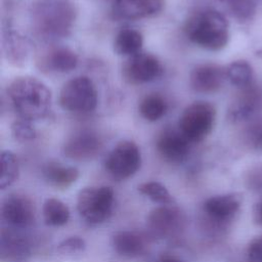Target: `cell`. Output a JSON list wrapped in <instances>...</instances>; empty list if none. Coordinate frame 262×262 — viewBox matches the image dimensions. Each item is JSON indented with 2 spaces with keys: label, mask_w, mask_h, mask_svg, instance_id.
<instances>
[{
  "label": "cell",
  "mask_w": 262,
  "mask_h": 262,
  "mask_svg": "<svg viewBox=\"0 0 262 262\" xmlns=\"http://www.w3.org/2000/svg\"><path fill=\"white\" fill-rule=\"evenodd\" d=\"M9 98L16 113L27 121L45 118L51 107V91L34 77H18L9 85Z\"/></svg>",
  "instance_id": "cell-1"
},
{
  "label": "cell",
  "mask_w": 262,
  "mask_h": 262,
  "mask_svg": "<svg viewBox=\"0 0 262 262\" xmlns=\"http://www.w3.org/2000/svg\"><path fill=\"white\" fill-rule=\"evenodd\" d=\"M75 18V6L68 0L40 1L32 12L35 30L45 39H58L69 35Z\"/></svg>",
  "instance_id": "cell-2"
},
{
  "label": "cell",
  "mask_w": 262,
  "mask_h": 262,
  "mask_svg": "<svg viewBox=\"0 0 262 262\" xmlns=\"http://www.w3.org/2000/svg\"><path fill=\"white\" fill-rule=\"evenodd\" d=\"M187 38L208 50H220L228 42V23L217 10L206 9L191 15L184 27Z\"/></svg>",
  "instance_id": "cell-3"
},
{
  "label": "cell",
  "mask_w": 262,
  "mask_h": 262,
  "mask_svg": "<svg viewBox=\"0 0 262 262\" xmlns=\"http://www.w3.org/2000/svg\"><path fill=\"white\" fill-rule=\"evenodd\" d=\"M114 190L108 186H91L80 190L77 198L79 215L89 224L105 222L113 213Z\"/></svg>",
  "instance_id": "cell-4"
},
{
  "label": "cell",
  "mask_w": 262,
  "mask_h": 262,
  "mask_svg": "<svg viewBox=\"0 0 262 262\" xmlns=\"http://www.w3.org/2000/svg\"><path fill=\"white\" fill-rule=\"evenodd\" d=\"M215 107L206 101L189 104L179 119L180 132L191 142L204 140L211 132L215 122Z\"/></svg>",
  "instance_id": "cell-5"
},
{
  "label": "cell",
  "mask_w": 262,
  "mask_h": 262,
  "mask_svg": "<svg viewBox=\"0 0 262 262\" xmlns=\"http://www.w3.org/2000/svg\"><path fill=\"white\" fill-rule=\"evenodd\" d=\"M59 103L62 108L72 113L92 112L97 105L96 88L89 78L76 77L62 86Z\"/></svg>",
  "instance_id": "cell-6"
},
{
  "label": "cell",
  "mask_w": 262,
  "mask_h": 262,
  "mask_svg": "<svg viewBox=\"0 0 262 262\" xmlns=\"http://www.w3.org/2000/svg\"><path fill=\"white\" fill-rule=\"evenodd\" d=\"M141 164L139 147L130 140L119 142L107 155L104 166L107 173L117 180L133 176Z\"/></svg>",
  "instance_id": "cell-7"
},
{
  "label": "cell",
  "mask_w": 262,
  "mask_h": 262,
  "mask_svg": "<svg viewBox=\"0 0 262 262\" xmlns=\"http://www.w3.org/2000/svg\"><path fill=\"white\" fill-rule=\"evenodd\" d=\"M182 213L172 204L162 205L154 209L147 216L146 226L152 236L171 238L176 236L183 228Z\"/></svg>",
  "instance_id": "cell-8"
},
{
  "label": "cell",
  "mask_w": 262,
  "mask_h": 262,
  "mask_svg": "<svg viewBox=\"0 0 262 262\" xmlns=\"http://www.w3.org/2000/svg\"><path fill=\"white\" fill-rule=\"evenodd\" d=\"M1 216L8 227L25 229L35 221V210L31 200L26 195L11 193L2 203Z\"/></svg>",
  "instance_id": "cell-9"
},
{
  "label": "cell",
  "mask_w": 262,
  "mask_h": 262,
  "mask_svg": "<svg viewBox=\"0 0 262 262\" xmlns=\"http://www.w3.org/2000/svg\"><path fill=\"white\" fill-rule=\"evenodd\" d=\"M163 74V67L152 54L138 53L128 58L123 67L124 79L131 84L154 81Z\"/></svg>",
  "instance_id": "cell-10"
},
{
  "label": "cell",
  "mask_w": 262,
  "mask_h": 262,
  "mask_svg": "<svg viewBox=\"0 0 262 262\" xmlns=\"http://www.w3.org/2000/svg\"><path fill=\"white\" fill-rule=\"evenodd\" d=\"M190 143L179 129H166L158 137L157 149L165 161L178 164L188 156Z\"/></svg>",
  "instance_id": "cell-11"
},
{
  "label": "cell",
  "mask_w": 262,
  "mask_h": 262,
  "mask_svg": "<svg viewBox=\"0 0 262 262\" xmlns=\"http://www.w3.org/2000/svg\"><path fill=\"white\" fill-rule=\"evenodd\" d=\"M21 230L11 227L2 229L0 241L2 261H17L27 258L31 254L32 241Z\"/></svg>",
  "instance_id": "cell-12"
},
{
  "label": "cell",
  "mask_w": 262,
  "mask_h": 262,
  "mask_svg": "<svg viewBox=\"0 0 262 262\" xmlns=\"http://www.w3.org/2000/svg\"><path fill=\"white\" fill-rule=\"evenodd\" d=\"M101 142L91 131H80L70 137L63 145V155L75 161H85L94 158L100 150Z\"/></svg>",
  "instance_id": "cell-13"
},
{
  "label": "cell",
  "mask_w": 262,
  "mask_h": 262,
  "mask_svg": "<svg viewBox=\"0 0 262 262\" xmlns=\"http://www.w3.org/2000/svg\"><path fill=\"white\" fill-rule=\"evenodd\" d=\"M242 195L237 192L214 195L203 204V212L211 220L221 223L230 220L238 211Z\"/></svg>",
  "instance_id": "cell-14"
},
{
  "label": "cell",
  "mask_w": 262,
  "mask_h": 262,
  "mask_svg": "<svg viewBox=\"0 0 262 262\" xmlns=\"http://www.w3.org/2000/svg\"><path fill=\"white\" fill-rule=\"evenodd\" d=\"M164 0H117L112 13L117 19H138L159 12Z\"/></svg>",
  "instance_id": "cell-15"
},
{
  "label": "cell",
  "mask_w": 262,
  "mask_h": 262,
  "mask_svg": "<svg viewBox=\"0 0 262 262\" xmlns=\"http://www.w3.org/2000/svg\"><path fill=\"white\" fill-rule=\"evenodd\" d=\"M226 77V71L217 64L207 63L194 68L189 76L191 88L200 93L217 91Z\"/></svg>",
  "instance_id": "cell-16"
},
{
  "label": "cell",
  "mask_w": 262,
  "mask_h": 262,
  "mask_svg": "<svg viewBox=\"0 0 262 262\" xmlns=\"http://www.w3.org/2000/svg\"><path fill=\"white\" fill-rule=\"evenodd\" d=\"M112 246L119 256L136 258L143 254L146 244L140 233L131 230H121L113 235Z\"/></svg>",
  "instance_id": "cell-17"
},
{
  "label": "cell",
  "mask_w": 262,
  "mask_h": 262,
  "mask_svg": "<svg viewBox=\"0 0 262 262\" xmlns=\"http://www.w3.org/2000/svg\"><path fill=\"white\" fill-rule=\"evenodd\" d=\"M4 54L6 59L14 66H24L32 52V44L28 38L14 31H9L4 36Z\"/></svg>",
  "instance_id": "cell-18"
},
{
  "label": "cell",
  "mask_w": 262,
  "mask_h": 262,
  "mask_svg": "<svg viewBox=\"0 0 262 262\" xmlns=\"http://www.w3.org/2000/svg\"><path fill=\"white\" fill-rule=\"evenodd\" d=\"M41 68L47 71L67 73L74 70L78 64L77 54L68 47L51 49L40 59Z\"/></svg>",
  "instance_id": "cell-19"
},
{
  "label": "cell",
  "mask_w": 262,
  "mask_h": 262,
  "mask_svg": "<svg viewBox=\"0 0 262 262\" xmlns=\"http://www.w3.org/2000/svg\"><path fill=\"white\" fill-rule=\"evenodd\" d=\"M43 175L52 186L67 188L79 178V170L73 166H66L58 162H49L43 169Z\"/></svg>",
  "instance_id": "cell-20"
},
{
  "label": "cell",
  "mask_w": 262,
  "mask_h": 262,
  "mask_svg": "<svg viewBox=\"0 0 262 262\" xmlns=\"http://www.w3.org/2000/svg\"><path fill=\"white\" fill-rule=\"evenodd\" d=\"M143 45L142 35L130 28L121 30L114 41V51L118 55L122 56H133L141 52Z\"/></svg>",
  "instance_id": "cell-21"
},
{
  "label": "cell",
  "mask_w": 262,
  "mask_h": 262,
  "mask_svg": "<svg viewBox=\"0 0 262 262\" xmlns=\"http://www.w3.org/2000/svg\"><path fill=\"white\" fill-rule=\"evenodd\" d=\"M250 86L243 89L242 96L230 108L229 118L232 121L239 122L248 120L256 112L260 101L259 94H257V92Z\"/></svg>",
  "instance_id": "cell-22"
},
{
  "label": "cell",
  "mask_w": 262,
  "mask_h": 262,
  "mask_svg": "<svg viewBox=\"0 0 262 262\" xmlns=\"http://www.w3.org/2000/svg\"><path fill=\"white\" fill-rule=\"evenodd\" d=\"M42 212L45 224L49 226H62L70 219L69 207L55 198H49L44 202Z\"/></svg>",
  "instance_id": "cell-23"
},
{
  "label": "cell",
  "mask_w": 262,
  "mask_h": 262,
  "mask_svg": "<svg viewBox=\"0 0 262 262\" xmlns=\"http://www.w3.org/2000/svg\"><path fill=\"white\" fill-rule=\"evenodd\" d=\"M167 110L168 104L166 100L158 94L147 95L141 100L139 105L141 116L150 122L160 120L166 114Z\"/></svg>",
  "instance_id": "cell-24"
},
{
  "label": "cell",
  "mask_w": 262,
  "mask_h": 262,
  "mask_svg": "<svg viewBox=\"0 0 262 262\" xmlns=\"http://www.w3.org/2000/svg\"><path fill=\"white\" fill-rule=\"evenodd\" d=\"M225 71L226 77L232 85L242 89L251 85L253 71L252 67L246 60L233 61Z\"/></svg>",
  "instance_id": "cell-25"
},
{
  "label": "cell",
  "mask_w": 262,
  "mask_h": 262,
  "mask_svg": "<svg viewBox=\"0 0 262 262\" xmlns=\"http://www.w3.org/2000/svg\"><path fill=\"white\" fill-rule=\"evenodd\" d=\"M0 161H1L0 187L1 189H5L17 179L18 162L15 156L10 150H3L1 152Z\"/></svg>",
  "instance_id": "cell-26"
},
{
  "label": "cell",
  "mask_w": 262,
  "mask_h": 262,
  "mask_svg": "<svg viewBox=\"0 0 262 262\" xmlns=\"http://www.w3.org/2000/svg\"><path fill=\"white\" fill-rule=\"evenodd\" d=\"M138 191L155 203L167 205L173 203V198L165 185L158 181H147L138 185Z\"/></svg>",
  "instance_id": "cell-27"
},
{
  "label": "cell",
  "mask_w": 262,
  "mask_h": 262,
  "mask_svg": "<svg viewBox=\"0 0 262 262\" xmlns=\"http://www.w3.org/2000/svg\"><path fill=\"white\" fill-rule=\"evenodd\" d=\"M230 13L238 20H248L254 13L252 0H232L226 4Z\"/></svg>",
  "instance_id": "cell-28"
},
{
  "label": "cell",
  "mask_w": 262,
  "mask_h": 262,
  "mask_svg": "<svg viewBox=\"0 0 262 262\" xmlns=\"http://www.w3.org/2000/svg\"><path fill=\"white\" fill-rule=\"evenodd\" d=\"M11 132L13 137L18 141H30L36 138L37 132L35 128L30 124V121L21 120L16 121L11 126Z\"/></svg>",
  "instance_id": "cell-29"
},
{
  "label": "cell",
  "mask_w": 262,
  "mask_h": 262,
  "mask_svg": "<svg viewBox=\"0 0 262 262\" xmlns=\"http://www.w3.org/2000/svg\"><path fill=\"white\" fill-rule=\"evenodd\" d=\"M86 248L85 241L80 236H70L68 238L62 239L57 245V252L63 255H71L75 253H79L84 251Z\"/></svg>",
  "instance_id": "cell-30"
},
{
  "label": "cell",
  "mask_w": 262,
  "mask_h": 262,
  "mask_svg": "<svg viewBox=\"0 0 262 262\" xmlns=\"http://www.w3.org/2000/svg\"><path fill=\"white\" fill-rule=\"evenodd\" d=\"M247 258L249 262H262V236L254 238L249 244Z\"/></svg>",
  "instance_id": "cell-31"
},
{
  "label": "cell",
  "mask_w": 262,
  "mask_h": 262,
  "mask_svg": "<svg viewBox=\"0 0 262 262\" xmlns=\"http://www.w3.org/2000/svg\"><path fill=\"white\" fill-rule=\"evenodd\" d=\"M247 182L252 190L262 194V164L255 167L249 173Z\"/></svg>",
  "instance_id": "cell-32"
},
{
  "label": "cell",
  "mask_w": 262,
  "mask_h": 262,
  "mask_svg": "<svg viewBox=\"0 0 262 262\" xmlns=\"http://www.w3.org/2000/svg\"><path fill=\"white\" fill-rule=\"evenodd\" d=\"M253 215H254L255 222L262 226V202H259L255 205L253 210Z\"/></svg>",
  "instance_id": "cell-33"
},
{
  "label": "cell",
  "mask_w": 262,
  "mask_h": 262,
  "mask_svg": "<svg viewBox=\"0 0 262 262\" xmlns=\"http://www.w3.org/2000/svg\"><path fill=\"white\" fill-rule=\"evenodd\" d=\"M157 262H183V260L173 254H164L159 257Z\"/></svg>",
  "instance_id": "cell-34"
},
{
  "label": "cell",
  "mask_w": 262,
  "mask_h": 262,
  "mask_svg": "<svg viewBox=\"0 0 262 262\" xmlns=\"http://www.w3.org/2000/svg\"><path fill=\"white\" fill-rule=\"evenodd\" d=\"M256 145L258 146V147H261L262 148V129L257 133V135H256Z\"/></svg>",
  "instance_id": "cell-35"
},
{
  "label": "cell",
  "mask_w": 262,
  "mask_h": 262,
  "mask_svg": "<svg viewBox=\"0 0 262 262\" xmlns=\"http://www.w3.org/2000/svg\"><path fill=\"white\" fill-rule=\"evenodd\" d=\"M219 1H221V2H223V3H225V4H227V3H229V2L232 1V0H219Z\"/></svg>",
  "instance_id": "cell-36"
},
{
  "label": "cell",
  "mask_w": 262,
  "mask_h": 262,
  "mask_svg": "<svg viewBox=\"0 0 262 262\" xmlns=\"http://www.w3.org/2000/svg\"><path fill=\"white\" fill-rule=\"evenodd\" d=\"M105 1H110V2H112V4L114 3V2H116L117 0H105Z\"/></svg>",
  "instance_id": "cell-37"
}]
</instances>
